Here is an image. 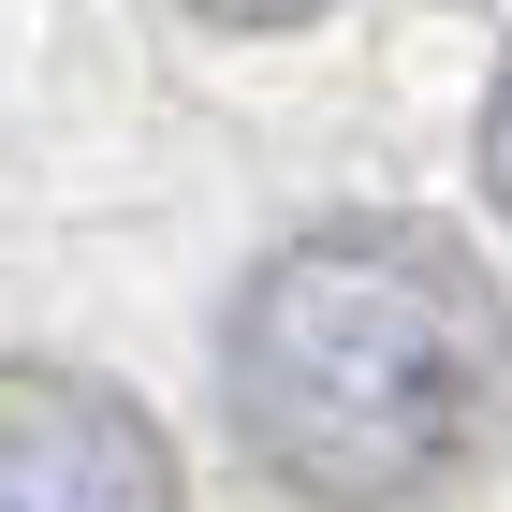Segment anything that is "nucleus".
Instances as JSON below:
<instances>
[{"mask_svg": "<svg viewBox=\"0 0 512 512\" xmlns=\"http://www.w3.org/2000/svg\"><path fill=\"white\" fill-rule=\"evenodd\" d=\"M220 381H235V439L293 498L395 512L498 439L512 308L425 220H337V235H293L235 293Z\"/></svg>", "mask_w": 512, "mask_h": 512, "instance_id": "obj_1", "label": "nucleus"}, {"mask_svg": "<svg viewBox=\"0 0 512 512\" xmlns=\"http://www.w3.org/2000/svg\"><path fill=\"white\" fill-rule=\"evenodd\" d=\"M191 15H220V30H293V15H322V0H191Z\"/></svg>", "mask_w": 512, "mask_h": 512, "instance_id": "obj_3", "label": "nucleus"}, {"mask_svg": "<svg viewBox=\"0 0 512 512\" xmlns=\"http://www.w3.org/2000/svg\"><path fill=\"white\" fill-rule=\"evenodd\" d=\"M483 176H498V205H512V74H498V118H483Z\"/></svg>", "mask_w": 512, "mask_h": 512, "instance_id": "obj_4", "label": "nucleus"}, {"mask_svg": "<svg viewBox=\"0 0 512 512\" xmlns=\"http://www.w3.org/2000/svg\"><path fill=\"white\" fill-rule=\"evenodd\" d=\"M0 512H176V454L132 395L74 366H15L0 381Z\"/></svg>", "mask_w": 512, "mask_h": 512, "instance_id": "obj_2", "label": "nucleus"}]
</instances>
